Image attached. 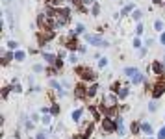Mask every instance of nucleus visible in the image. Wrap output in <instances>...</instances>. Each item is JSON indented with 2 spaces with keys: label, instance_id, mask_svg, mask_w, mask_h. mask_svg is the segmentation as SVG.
<instances>
[{
  "label": "nucleus",
  "instance_id": "obj_1",
  "mask_svg": "<svg viewBox=\"0 0 165 139\" xmlns=\"http://www.w3.org/2000/svg\"><path fill=\"white\" fill-rule=\"evenodd\" d=\"M74 73L80 76V80L85 84V82H97V73L93 71V69H89L87 65H76L74 67Z\"/></svg>",
  "mask_w": 165,
  "mask_h": 139
},
{
  "label": "nucleus",
  "instance_id": "obj_2",
  "mask_svg": "<svg viewBox=\"0 0 165 139\" xmlns=\"http://www.w3.org/2000/svg\"><path fill=\"white\" fill-rule=\"evenodd\" d=\"M84 37L91 46H97V48H106V46H109V43L104 37H100L99 34H84Z\"/></svg>",
  "mask_w": 165,
  "mask_h": 139
},
{
  "label": "nucleus",
  "instance_id": "obj_3",
  "mask_svg": "<svg viewBox=\"0 0 165 139\" xmlns=\"http://www.w3.org/2000/svg\"><path fill=\"white\" fill-rule=\"evenodd\" d=\"M100 128H102V132H106V134H115V132H117L115 117H104L102 123H100Z\"/></svg>",
  "mask_w": 165,
  "mask_h": 139
},
{
  "label": "nucleus",
  "instance_id": "obj_4",
  "mask_svg": "<svg viewBox=\"0 0 165 139\" xmlns=\"http://www.w3.org/2000/svg\"><path fill=\"white\" fill-rule=\"evenodd\" d=\"M76 37H78V35H74L73 32H70V34H69V37H65V39H63V46H65V48H69L70 52H76V50L80 48V45H78Z\"/></svg>",
  "mask_w": 165,
  "mask_h": 139
},
{
  "label": "nucleus",
  "instance_id": "obj_5",
  "mask_svg": "<svg viewBox=\"0 0 165 139\" xmlns=\"http://www.w3.org/2000/svg\"><path fill=\"white\" fill-rule=\"evenodd\" d=\"M163 93H165V82L160 78V82L152 87V98H154V100H158V98L163 95Z\"/></svg>",
  "mask_w": 165,
  "mask_h": 139
},
{
  "label": "nucleus",
  "instance_id": "obj_6",
  "mask_svg": "<svg viewBox=\"0 0 165 139\" xmlns=\"http://www.w3.org/2000/svg\"><path fill=\"white\" fill-rule=\"evenodd\" d=\"M74 98H87V85L85 84L74 85Z\"/></svg>",
  "mask_w": 165,
  "mask_h": 139
},
{
  "label": "nucleus",
  "instance_id": "obj_7",
  "mask_svg": "<svg viewBox=\"0 0 165 139\" xmlns=\"http://www.w3.org/2000/svg\"><path fill=\"white\" fill-rule=\"evenodd\" d=\"M41 58H43V61H45V65H54L56 61H58V54H52V52H41Z\"/></svg>",
  "mask_w": 165,
  "mask_h": 139
},
{
  "label": "nucleus",
  "instance_id": "obj_8",
  "mask_svg": "<svg viewBox=\"0 0 165 139\" xmlns=\"http://www.w3.org/2000/svg\"><path fill=\"white\" fill-rule=\"evenodd\" d=\"M150 69H152V73H154L156 76H163V74H165V67H163V63H161L160 59H156V61H152V65H150Z\"/></svg>",
  "mask_w": 165,
  "mask_h": 139
},
{
  "label": "nucleus",
  "instance_id": "obj_9",
  "mask_svg": "<svg viewBox=\"0 0 165 139\" xmlns=\"http://www.w3.org/2000/svg\"><path fill=\"white\" fill-rule=\"evenodd\" d=\"M115 123H117V134H119V135H124V134H126V128H124V119L119 115V117H115Z\"/></svg>",
  "mask_w": 165,
  "mask_h": 139
},
{
  "label": "nucleus",
  "instance_id": "obj_10",
  "mask_svg": "<svg viewBox=\"0 0 165 139\" xmlns=\"http://www.w3.org/2000/svg\"><path fill=\"white\" fill-rule=\"evenodd\" d=\"M82 115H84V109H82V108H78V109H74L73 113H70V119H73V123L80 124V123H82Z\"/></svg>",
  "mask_w": 165,
  "mask_h": 139
},
{
  "label": "nucleus",
  "instance_id": "obj_11",
  "mask_svg": "<svg viewBox=\"0 0 165 139\" xmlns=\"http://www.w3.org/2000/svg\"><path fill=\"white\" fill-rule=\"evenodd\" d=\"M97 93H99V84L97 82H93L91 85H87V98L97 97Z\"/></svg>",
  "mask_w": 165,
  "mask_h": 139
},
{
  "label": "nucleus",
  "instance_id": "obj_12",
  "mask_svg": "<svg viewBox=\"0 0 165 139\" xmlns=\"http://www.w3.org/2000/svg\"><path fill=\"white\" fill-rule=\"evenodd\" d=\"M141 130H143V134H145L147 137L154 135V128H152V124H150V123H141Z\"/></svg>",
  "mask_w": 165,
  "mask_h": 139
},
{
  "label": "nucleus",
  "instance_id": "obj_13",
  "mask_svg": "<svg viewBox=\"0 0 165 139\" xmlns=\"http://www.w3.org/2000/svg\"><path fill=\"white\" fill-rule=\"evenodd\" d=\"M130 132H132L134 135L143 134V130H141V123H139V121H132V124H130Z\"/></svg>",
  "mask_w": 165,
  "mask_h": 139
},
{
  "label": "nucleus",
  "instance_id": "obj_14",
  "mask_svg": "<svg viewBox=\"0 0 165 139\" xmlns=\"http://www.w3.org/2000/svg\"><path fill=\"white\" fill-rule=\"evenodd\" d=\"M139 73H141V71H139L137 67H126V69H124V74H126V76L130 78V80H132L134 76H137Z\"/></svg>",
  "mask_w": 165,
  "mask_h": 139
},
{
  "label": "nucleus",
  "instance_id": "obj_15",
  "mask_svg": "<svg viewBox=\"0 0 165 139\" xmlns=\"http://www.w3.org/2000/svg\"><path fill=\"white\" fill-rule=\"evenodd\" d=\"M135 9V6H134V2H130V4H126L123 9H121V15L123 17H126V15H132V11Z\"/></svg>",
  "mask_w": 165,
  "mask_h": 139
},
{
  "label": "nucleus",
  "instance_id": "obj_16",
  "mask_svg": "<svg viewBox=\"0 0 165 139\" xmlns=\"http://www.w3.org/2000/svg\"><path fill=\"white\" fill-rule=\"evenodd\" d=\"M154 30H156V32H160V34H161V32H165V22H163L161 19H156V20H154Z\"/></svg>",
  "mask_w": 165,
  "mask_h": 139
},
{
  "label": "nucleus",
  "instance_id": "obj_17",
  "mask_svg": "<svg viewBox=\"0 0 165 139\" xmlns=\"http://www.w3.org/2000/svg\"><path fill=\"white\" fill-rule=\"evenodd\" d=\"M24 59H26V52H24V50H20V48L15 50V61H17V63H22Z\"/></svg>",
  "mask_w": 165,
  "mask_h": 139
},
{
  "label": "nucleus",
  "instance_id": "obj_18",
  "mask_svg": "<svg viewBox=\"0 0 165 139\" xmlns=\"http://www.w3.org/2000/svg\"><path fill=\"white\" fill-rule=\"evenodd\" d=\"M128 95H130V89H128V87H123L119 93H117V97H119V100H124V98H128Z\"/></svg>",
  "mask_w": 165,
  "mask_h": 139
},
{
  "label": "nucleus",
  "instance_id": "obj_19",
  "mask_svg": "<svg viewBox=\"0 0 165 139\" xmlns=\"http://www.w3.org/2000/svg\"><path fill=\"white\" fill-rule=\"evenodd\" d=\"M41 123H43L45 126H50V123H52V113H45L43 117H41Z\"/></svg>",
  "mask_w": 165,
  "mask_h": 139
},
{
  "label": "nucleus",
  "instance_id": "obj_20",
  "mask_svg": "<svg viewBox=\"0 0 165 139\" xmlns=\"http://www.w3.org/2000/svg\"><path fill=\"white\" fill-rule=\"evenodd\" d=\"M84 32H85V26L82 24V22H78V24L74 26V30H73V34H74V35H82Z\"/></svg>",
  "mask_w": 165,
  "mask_h": 139
},
{
  "label": "nucleus",
  "instance_id": "obj_21",
  "mask_svg": "<svg viewBox=\"0 0 165 139\" xmlns=\"http://www.w3.org/2000/svg\"><path fill=\"white\" fill-rule=\"evenodd\" d=\"M91 15H93V17H99V15H100V4H99V2H95V4L91 6Z\"/></svg>",
  "mask_w": 165,
  "mask_h": 139
},
{
  "label": "nucleus",
  "instance_id": "obj_22",
  "mask_svg": "<svg viewBox=\"0 0 165 139\" xmlns=\"http://www.w3.org/2000/svg\"><path fill=\"white\" fill-rule=\"evenodd\" d=\"M6 46H8V50H13V52H15V50H19V43H17V41H13V39H9V41L6 43Z\"/></svg>",
  "mask_w": 165,
  "mask_h": 139
},
{
  "label": "nucleus",
  "instance_id": "obj_23",
  "mask_svg": "<svg viewBox=\"0 0 165 139\" xmlns=\"http://www.w3.org/2000/svg\"><path fill=\"white\" fill-rule=\"evenodd\" d=\"M130 17H132V19H134V20H135V22H141V17H143V13H141V11H139V9H134V11H132V15H130Z\"/></svg>",
  "mask_w": 165,
  "mask_h": 139
},
{
  "label": "nucleus",
  "instance_id": "obj_24",
  "mask_svg": "<svg viewBox=\"0 0 165 139\" xmlns=\"http://www.w3.org/2000/svg\"><path fill=\"white\" fill-rule=\"evenodd\" d=\"M32 71L37 73V74H39V73H45V65H43V63H35V65L32 67Z\"/></svg>",
  "mask_w": 165,
  "mask_h": 139
},
{
  "label": "nucleus",
  "instance_id": "obj_25",
  "mask_svg": "<svg viewBox=\"0 0 165 139\" xmlns=\"http://www.w3.org/2000/svg\"><path fill=\"white\" fill-rule=\"evenodd\" d=\"M69 61L73 63V65L78 63V56H76V52H70V54H69Z\"/></svg>",
  "mask_w": 165,
  "mask_h": 139
},
{
  "label": "nucleus",
  "instance_id": "obj_26",
  "mask_svg": "<svg viewBox=\"0 0 165 139\" xmlns=\"http://www.w3.org/2000/svg\"><path fill=\"white\" fill-rule=\"evenodd\" d=\"M158 109V100H152V102H149V111L150 113H154Z\"/></svg>",
  "mask_w": 165,
  "mask_h": 139
},
{
  "label": "nucleus",
  "instance_id": "obj_27",
  "mask_svg": "<svg viewBox=\"0 0 165 139\" xmlns=\"http://www.w3.org/2000/svg\"><path fill=\"white\" fill-rule=\"evenodd\" d=\"M73 139H89V135H87L85 132H78V134L73 135Z\"/></svg>",
  "mask_w": 165,
  "mask_h": 139
},
{
  "label": "nucleus",
  "instance_id": "obj_28",
  "mask_svg": "<svg viewBox=\"0 0 165 139\" xmlns=\"http://www.w3.org/2000/svg\"><path fill=\"white\" fill-rule=\"evenodd\" d=\"M135 35H143V22H137V26H135Z\"/></svg>",
  "mask_w": 165,
  "mask_h": 139
},
{
  "label": "nucleus",
  "instance_id": "obj_29",
  "mask_svg": "<svg viewBox=\"0 0 165 139\" xmlns=\"http://www.w3.org/2000/svg\"><path fill=\"white\" fill-rule=\"evenodd\" d=\"M108 61H109L108 58H99V67H100V69H104V67H108Z\"/></svg>",
  "mask_w": 165,
  "mask_h": 139
},
{
  "label": "nucleus",
  "instance_id": "obj_30",
  "mask_svg": "<svg viewBox=\"0 0 165 139\" xmlns=\"http://www.w3.org/2000/svg\"><path fill=\"white\" fill-rule=\"evenodd\" d=\"M156 139H165V126H161L156 134Z\"/></svg>",
  "mask_w": 165,
  "mask_h": 139
},
{
  "label": "nucleus",
  "instance_id": "obj_31",
  "mask_svg": "<svg viewBox=\"0 0 165 139\" xmlns=\"http://www.w3.org/2000/svg\"><path fill=\"white\" fill-rule=\"evenodd\" d=\"M132 46H134L135 50H137V48H141V39H139V37H134V41H132Z\"/></svg>",
  "mask_w": 165,
  "mask_h": 139
},
{
  "label": "nucleus",
  "instance_id": "obj_32",
  "mask_svg": "<svg viewBox=\"0 0 165 139\" xmlns=\"http://www.w3.org/2000/svg\"><path fill=\"white\" fill-rule=\"evenodd\" d=\"M9 93H13V89H11V87H4V89H2V98H8Z\"/></svg>",
  "mask_w": 165,
  "mask_h": 139
},
{
  "label": "nucleus",
  "instance_id": "obj_33",
  "mask_svg": "<svg viewBox=\"0 0 165 139\" xmlns=\"http://www.w3.org/2000/svg\"><path fill=\"white\" fill-rule=\"evenodd\" d=\"M59 111H61V109H59V106H58V104H52L50 113H52V115H59Z\"/></svg>",
  "mask_w": 165,
  "mask_h": 139
},
{
  "label": "nucleus",
  "instance_id": "obj_34",
  "mask_svg": "<svg viewBox=\"0 0 165 139\" xmlns=\"http://www.w3.org/2000/svg\"><path fill=\"white\" fill-rule=\"evenodd\" d=\"M160 43H161V46H165V32L160 34Z\"/></svg>",
  "mask_w": 165,
  "mask_h": 139
},
{
  "label": "nucleus",
  "instance_id": "obj_35",
  "mask_svg": "<svg viewBox=\"0 0 165 139\" xmlns=\"http://www.w3.org/2000/svg\"><path fill=\"white\" fill-rule=\"evenodd\" d=\"M35 139H48V137H46V134H43V132H41V134H37V135H35Z\"/></svg>",
  "mask_w": 165,
  "mask_h": 139
},
{
  "label": "nucleus",
  "instance_id": "obj_36",
  "mask_svg": "<svg viewBox=\"0 0 165 139\" xmlns=\"http://www.w3.org/2000/svg\"><path fill=\"white\" fill-rule=\"evenodd\" d=\"M154 6H163V0H150Z\"/></svg>",
  "mask_w": 165,
  "mask_h": 139
},
{
  "label": "nucleus",
  "instance_id": "obj_37",
  "mask_svg": "<svg viewBox=\"0 0 165 139\" xmlns=\"http://www.w3.org/2000/svg\"><path fill=\"white\" fill-rule=\"evenodd\" d=\"M11 2H13V0H2V4H4V8H6V9L9 8V4H11Z\"/></svg>",
  "mask_w": 165,
  "mask_h": 139
},
{
  "label": "nucleus",
  "instance_id": "obj_38",
  "mask_svg": "<svg viewBox=\"0 0 165 139\" xmlns=\"http://www.w3.org/2000/svg\"><path fill=\"white\" fill-rule=\"evenodd\" d=\"M78 52H80V54H85V52H87V50H85V46H84V45H80V48H78Z\"/></svg>",
  "mask_w": 165,
  "mask_h": 139
},
{
  "label": "nucleus",
  "instance_id": "obj_39",
  "mask_svg": "<svg viewBox=\"0 0 165 139\" xmlns=\"http://www.w3.org/2000/svg\"><path fill=\"white\" fill-rule=\"evenodd\" d=\"M32 121H34V123H35V121H39V115H37V113H34V115H32Z\"/></svg>",
  "mask_w": 165,
  "mask_h": 139
},
{
  "label": "nucleus",
  "instance_id": "obj_40",
  "mask_svg": "<svg viewBox=\"0 0 165 139\" xmlns=\"http://www.w3.org/2000/svg\"><path fill=\"white\" fill-rule=\"evenodd\" d=\"M161 63H163V67H165V56H163V61H161Z\"/></svg>",
  "mask_w": 165,
  "mask_h": 139
},
{
  "label": "nucleus",
  "instance_id": "obj_41",
  "mask_svg": "<svg viewBox=\"0 0 165 139\" xmlns=\"http://www.w3.org/2000/svg\"><path fill=\"white\" fill-rule=\"evenodd\" d=\"M28 139H35V137H28Z\"/></svg>",
  "mask_w": 165,
  "mask_h": 139
}]
</instances>
